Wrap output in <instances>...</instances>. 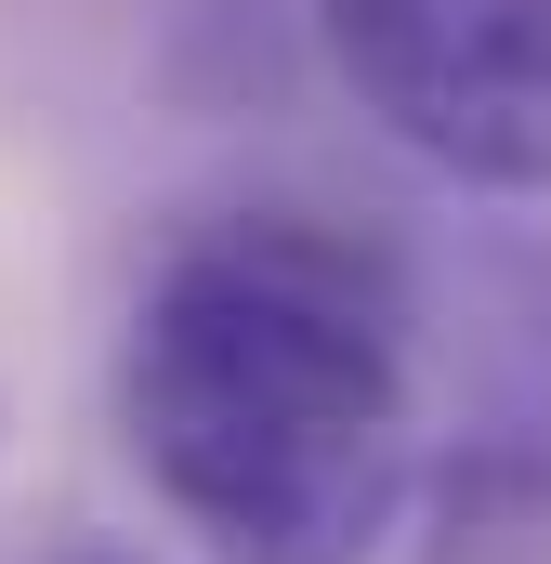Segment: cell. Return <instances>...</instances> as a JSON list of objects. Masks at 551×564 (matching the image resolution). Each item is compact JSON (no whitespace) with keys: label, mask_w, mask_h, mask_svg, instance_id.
Here are the masks:
<instances>
[{"label":"cell","mask_w":551,"mask_h":564,"mask_svg":"<svg viewBox=\"0 0 551 564\" xmlns=\"http://www.w3.org/2000/svg\"><path fill=\"white\" fill-rule=\"evenodd\" d=\"M119 446L210 564H381L420 499L381 263L289 210L184 237L119 328Z\"/></svg>","instance_id":"6da1fadb"},{"label":"cell","mask_w":551,"mask_h":564,"mask_svg":"<svg viewBox=\"0 0 551 564\" xmlns=\"http://www.w3.org/2000/svg\"><path fill=\"white\" fill-rule=\"evenodd\" d=\"M355 119L460 197H551V0H315Z\"/></svg>","instance_id":"7a4b0ae2"},{"label":"cell","mask_w":551,"mask_h":564,"mask_svg":"<svg viewBox=\"0 0 551 564\" xmlns=\"http://www.w3.org/2000/svg\"><path fill=\"white\" fill-rule=\"evenodd\" d=\"M53 564H144V552H132V539H66Z\"/></svg>","instance_id":"3957f363"}]
</instances>
